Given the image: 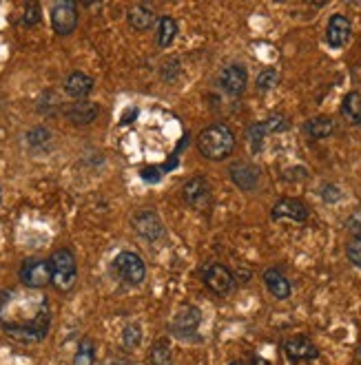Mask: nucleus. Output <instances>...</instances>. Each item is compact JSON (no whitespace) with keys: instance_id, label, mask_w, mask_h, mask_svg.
<instances>
[{"instance_id":"nucleus-1","label":"nucleus","mask_w":361,"mask_h":365,"mask_svg":"<svg viewBox=\"0 0 361 365\" xmlns=\"http://www.w3.org/2000/svg\"><path fill=\"white\" fill-rule=\"evenodd\" d=\"M198 151L210 162L226 160L235 151V133L226 124H210L198 135Z\"/></svg>"},{"instance_id":"nucleus-2","label":"nucleus","mask_w":361,"mask_h":365,"mask_svg":"<svg viewBox=\"0 0 361 365\" xmlns=\"http://www.w3.org/2000/svg\"><path fill=\"white\" fill-rule=\"evenodd\" d=\"M51 284L56 290L67 292L73 288L76 279H78V266H76V257L69 248H60L51 255Z\"/></svg>"},{"instance_id":"nucleus-3","label":"nucleus","mask_w":361,"mask_h":365,"mask_svg":"<svg viewBox=\"0 0 361 365\" xmlns=\"http://www.w3.org/2000/svg\"><path fill=\"white\" fill-rule=\"evenodd\" d=\"M49 321H51L49 308H47V304H42L40 310H38V314L31 321H27V324H3V328H5V332L9 336H14L18 341L36 343V341H42V339L47 336V332H49Z\"/></svg>"},{"instance_id":"nucleus-4","label":"nucleus","mask_w":361,"mask_h":365,"mask_svg":"<svg viewBox=\"0 0 361 365\" xmlns=\"http://www.w3.org/2000/svg\"><path fill=\"white\" fill-rule=\"evenodd\" d=\"M113 272L126 286H140L146 277V266L140 255H136L131 250H124L113 259Z\"/></svg>"},{"instance_id":"nucleus-5","label":"nucleus","mask_w":361,"mask_h":365,"mask_svg":"<svg viewBox=\"0 0 361 365\" xmlns=\"http://www.w3.org/2000/svg\"><path fill=\"white\" fill-rule=\"evenodd\" d=\"M290 124L284 115H270L262 122H255L250 128H248V142H250V148L255 153L260 151V148L264 146V140L273 133H282L286 131Z\"/></svg>"},{"instance_id":"nucleus-6","label":"nucleus","mask_w":361,"mask_h":365,"mask_svg":"<svg viewBox=\"0 0 361 365\" xmlns=\"http://www.w3.org/2000/svg\"><path fill=\"white\" fill-rule=\"evenodd\" d=\"M184 200L188 206H193L195 210L204 212L210 208V204H213V190H210V184L206 178L202 175H195L190 178L186 184H184Z\"/></svg>"},{"instance_id":"nucleus-7","label":"nucleus","mask_w":361,"mask_h":365,"mask_svg":"<svg viewBox=\"0 0 361 365\" xmlns=\"http://www.w3.org/2000/svg\"><path fill=\"white\" fill-rule=\"evenodd\" d=\"M51 27L58 36H69L78 27V5L71 0L54 3L51 7Z\"/></svg>"},{"instance_id":"nucleus-8","label":"nucleus","mask_w":361,"mask_h":365,"mask_svg":"<svg viewBox=\"0 0 361 365\" xmlns=\"http://www.w3.org/2000/svg\"><path fill=\"white\" fill-rule=\"evenodd\" d=\"M18 274L27 288H45L51 284V264L47 259H27Z\"/></svg>"},{"instance_id":"nucleus-9","label":"nucleus","mask_w":361,"mask_h":365,"mask_svg":"<svg viewBox=\"0 0 361 365\" xmlns=\"http://www.w3.org/2000/svg\"><path fill=\"white\" fill-rule=\"evenodd\" d=\"M200 321H202V312L195 306H184L176 312L173 321H171V334L178 339H190L198 328H200Z\"/></svg>"},{"instance_id":"nucleus-10","label":"nucleus","mask_w":361,"mask_h":365,"mask_svg":"<svg viewBox=\"0 0 361 365\" xmlns=\"http://www.w3.org/2000/svg\"><path fill=\"white\" fill-rule=\"evenodd\" d=\"M204 286L215 294H228L235 286V277L222 264H208L202 272Z\"/></svg>"},{"instance_id":"nucleus-11","label":"nucleus","mask_w":361,"mask_h":365,"mask_svg":"<svg viewBox=\"0 0 361 365\" xmlns=\"http://www.w3.org/2000/svg\"><path fill=\"white\" fill-rule=\"evenodd\" d=\"M270 217H273L275 222H280V220H290V222L302 224V222H306V220L310 217V210H308V206H306L302 200L284 197V200H280L278 204L273 206Z\"/></svg>"},{"instance_id":"nucleus-12","label":"nucleus","mask_w":361,"mask_h":365,"mask_svg":"<svg viewBox=\"0 0 361 365\" xmlns=\"http://www.w3.org/2000/svg\"><path fill=\"white\" fill-rule=\"evenodd\" d=\"M133 228L140 237H144L146 242H156L164 235V224L160 220V215L156 210H140L133 217Z\"/></svg>"},{"instance_id":"nucleus-13","label":"nucleus","mask_w":361,"mask_h":365,"mask_svg":"<svg viewBox=\"0 0 361 365\" xmlns=\"http://www.w3.org/2000/svg\"><path fill=\"white\" fill-rule=\"evenodd\" d=\"M248 84V71L244 64H230L220 73V87L230 96V98H240L246 91Z\"/></svg>"},{"instance_id":"nucleus-14","label":"nucleus","mask_w":361,"mask_h":365,"mask_svg":"<svg viewBox=\"0 0 361 365\" xmlns=\"http://www.w3.org/2000/svg\"><path fill=\"white\" fill-rule=\"evenodd\" d=\"M352 36V25L344 14H335L330 16L328 25H326V42L332 49H342L350 42Z\"/></svg>"},{"instance_id":"nucleus-15","label":"nucleus","mask_w":361,"mask_h":365,"mask_svg":"<svg viewBox=\"0 0 361 365\" xmlns=\"http://www.w3.org/2000/svg\"><path fill=\"white\" fill-rule=\"evenodd\" d=\"M284 352L293 363L312 361L320 356V350H317V346L308 336H293V339L284 341Z\"/></svg>"},{"instance_id":"nucleus-16","label":"nucleus","mask_w":361,"mask_h":365,"mask_svg":"<svg viewBox=\"0 0 361 365\" xmlns=\"http://www.w3.org/2000/svg\"><path fill=\"white\" fill-rule=\"evenodd\" d=\"M260 168L248 162H238L230 166V180L242 190H255L260 184Z\"/></svg>"},{"instance_id":"nucleus-17","label":"nucleus","mask_w":361,"mask_h":365,"mask_svg":"<svg viewBox=\"0 0 361 365\" xmlns=\"http://www.w3.org/2000/svg\"><path fill=\"white\" fill-rule=\"evenodd\" d=\"M93 87H96L93 78L87 76V73H82V71H73L65 80V93L69 98H73V100H84L87 96H91Z\"/></svg>"},{"instance_id":"nucleus-18","label":"nucleus","mask_w":361,"mask_h":365,"mask_svg":"<svg viewBox=\"0 0 361 365\" xmlns=\"http://www.w3.org/2000/svg\"><path fill=\"white\" fill-rule=\"evenodd\" d=\"M98 113H100V106L89 100H76L65 109V115L73 124H91L98 118Z\"/></svg>"},{"instance_id":"nucleus-19","label":"nucleus","mask_w":361,"mask_h":365,"mask_svg":"<svg viewBox=\"0 0 361 365\" xmlns=\"http://www.w3.org/2000/svg\"><path fill=\"white\" fill-rule=\"evenodd\" d=\"M264 286H266V290H268L275 299H280V302L288 299L290 292H293L290 282L284 277V272L278 270V268H268V270L264 272Z\"/></svg>"},{"instance_id":"nucleus-20","label":"nucleus","mask_w":361,"mask_h":365,"mask_svg":"<svg viewBox=\"0 0 361 365\" xmlns=\"http://www.w3.org/2000/svg\"><path fill=\"white\" fill-rule=\"evenodd\" d=\"M304 131L312 140H326V138H330L335 133V122L328 115H317V118H310L304 124Z\"/></svg>"},{"instance_id":"nucleus-21","label":"nucleus","mask_w":361,"mask_h":365,"mask_svg":"<svg viewBox=\"0 0 361 365\" xmlns=\"http://www.w3.org/2000/svg\"><path fill=\"white\" fill-rule=\"evenodd\" d=\"M126 18H129V25H131L136 31H148V29L153 27V23H156L153 11L148 9V7H144V5L131 7L129 14H126Z\"/></svg>"},{"instance_id":"nucleus-22","label":"nucleus","mask_w":361,"mask_h":365,"mask_svg":"<svg viewBox=\"0 0 361 365\" xmlns=\"http://www.w3.org/2000/svg\"><path fill=\"white\" fill-rule=\"evenodd\" d=\"M342 115L350 124H361V91H350L342 100Z\"/></svg>"},{"instance_id":"nucleus-23","label":"nucleus","mask_w":361,"mask_h":365,"mask_svg":"<svg viewBox=\"0 0 361 365\" xmlns=\"http://www.w3.org/2000/svg\"><path fill=\"white\" fill-rule=\"evenodd\" d=\"M178 36V23L171 18V16H162L158 20V45L162 49L166 47H171L173 45V40Z\"/></svg>"},{"instance_id":"nucleus-24","label":"nucleus","mask_w":361,"mask_h":365,"mask_svg":"<svg viewBox=\"0 0 361 365\" xmlns=\"http://www.w3.org/2000/svg\"><path fill=\"white\" fill-rule=\"evenodd\" d=\"M148 361L151 365H173V352H171V346H168V341H158L153 343L151 352H148Z\"/></svg>"},{"instance_id":"nucleus-25","label":"nucleus","mask_w":361,"mask_h":365,"mask_svg":"<svg viewBox=\"0 0 361 365\" xmlns=\"http://www.w3.org/2000/svg\"><path fill=\"white\" fill-rule=\"evenodd\" d=\"M96 361V346L91 339H82L78 346V354H76V365H93Z\"/></svg>"},{"instance_id":"nucleus-26","label":"nucleus","mask_w":361,"mask_h":365,"mask_svg":"<svg viewBox=\"0 0 361 365\" xmlns=\"http://www.w3.org/2000/svg\"><path fill=\"white\" fill-rule=\"evenodd\" d=\"M278 82H280V73L275 69H264L258 76V80H255V84H258V91H262V93L275 89V87H278Z\"/></svg>"},{"instance_id":"nucleus-27","label":"nucleus","mask_w":361,"mask_h":365,"mask_svg":"<svg viewBox=\"0 0 361 365\" xmlns=\"http://www.w3.org/2000/svg\"><path fill=\"white\" fill-rule=\"evenodd\" d=\"M122 341H124V346L126 348H138L140 346V341H142V330L138 324H131V326H126L124 332H122Z\"/></svg>"},{"instance_id":"nucleus-28","label":"nucleus","mask_w":361,"mask_h":365,"mask_svg":"<svg viewBox=\"0 0 361 365\" xmlns=\"http://www.w3.org/2000/svg\"><path fill=\"white\" fill-rule=\"evenodd\" d=\"M49 138H51V133L47 131V128L38 126V128H34V131H29V133H27V144H29L31 148L47 146V144H49Z\"/></svg>"},{"instance_id":"nucleus-29","label":"nucleus","mask_w":361,"mask_h":365,"mask_svg":"<svg viewBox=\"0 0 361 365\" xmlns=\"http://www.w3.org/2000/svg\"><path fill=\"white\" fill-rule=\"evenodd\" d=\"M346 257H348V262L357 268H361V237H355L348 242L346 246Z\"/></svg>"},{"instance_id":"nucleus-30","label":"nucleus","mask_w":361,"mask_h":365,"mask_svg":"<svg viewBox=\"0 0 361 365\" xmlns=\"http://www.w3.org/2000/svg\"><path fill=\"white\" fill-rule=\"evenodd\" d=\"M40 16H42V11H40V5H38V3H29V5H25L23 25H25V27H34V25H38V23H40Z\"/></svg>"},{"instance_id":"nucleus-31","label":"nucleus","mask_w":361,"mask_h":365,"mask_svg":"<svg viewBox=\"0 0 361 365\" xmlns=\"http://www.w3.org/2000/svg\"><path fill=\"white\" fill-rule=\"evenodd\" d=\"M162 173H164V168H162V166H148V168H142V170H140L142 180L148 182V184H158V182L162 180Z\"/></svg>"},{"instance_id":"nucleus-32","label":"nucleus","mask_w":361,"mask_h":365,"mask_svg":"<svg viewBox=\"0 0 361 365\" xmlns=\"http://www.w3.org/2000/svg\"><path fill=\"white\" fill-rule=\"evenodd\" d=\"M322 197L326 200V202H339L342 200V190H339L337 186H332V184H326L324 188H322Z\"/></svg>"},{"instance_id":"nucleus-33","label":"nucleus","mask_w":361,"mask_h":365,"mask_svg":"<svg viewBox=\"0 0 361 365\" xmlns=\"http://www.w3.org/2000/svg\"><path fill=\"white\" fill-rule=\"evenodd\" d=\"M348 230L355 235V237H361V215H352L348 220Z\"/></svg>"},{"instance_id":"nucleus-34","label":"nucleus","mask_w":361,"mask_h":365,"mask_svg":"<svg viewBox=\"0 0 361 365\" xmlns=\"http://www.w3.org/2000/svg\"><path fill=\"white\" fill-rule=\"evenodd\" d=\"M9 297H11L9 292H5V290H0V312H3V308H5V306L9 304Z\"/></svg>"},{"instance_id":"nucleus-35","label":"nucleus","mask_w":361,"mask_h":365,"mask_svg":"<svg viewBox=\"0 0 361 365\" xmlns=\"http://www.w3.org/2000/svg\"><path fill=\"white\" fill-rule=\"evenodd\" d=\"M228 365H246V363H242V361H233V363H228Z\"/></svg>"},{"instance_id":"nucleus-36","label":"nucleus","mask_w":361,"mask_h":365,"mask_svg":"<svg viewBox=\"0 0 361 365\" xmlns=\"http://www.w3.org/2000/svg\"><path fill=\"white\" fill-rule=\"evenodd\" d=\"M0 202H3V190H0Z\"/></svg>"},{"instance_id":"nucleus-37","label":"nucleus","mask_w":361,"mask_h":365,"mask_svg":"<svg viewBox=\"0 0 361 365\" xmlns=\"http://www.w3.org/2000/svg\"><path fill=\"white\" fill-rule=\"evenodd\" d=\"M359 361H361V350H359Z\"/></svg>"}]
</instances>
